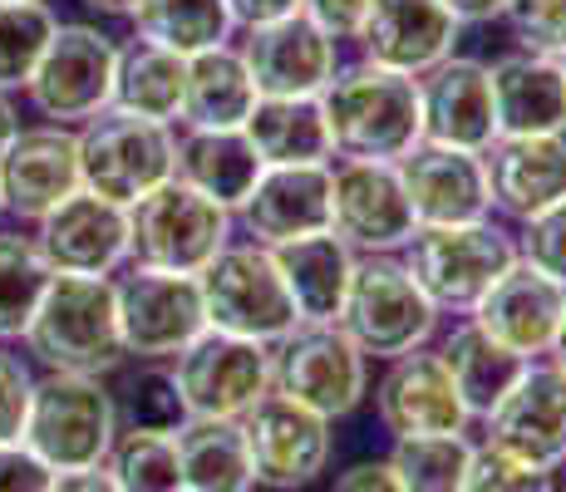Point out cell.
<instances>
[{"label": "cell", "instance_id": "1f68e13d", "mask_svg": "<svg viewBox=\"0 0 566 492\" xmlns=\"http://www.w3.org/2000/svg\"><path fill=\"white\" fill-rule=\"evenodd\" d=\"M182 70L188 60L172 50L154 45L144 35L118 40V64H114V104L124 114L154 118V124L178 128V108H182Z\"/></svg>", "mask_w": 566, "mask_h": 492}, {"label": "cell", "instance_id": "cb8c5ba5", "mask_svg": "<svg viewBox=\"0 0 566 492\" xmlns=\"http://www.w3.org/2000/svg\"><path fill=\"white\" fill-rule=\"evenodd\" d=\"M493 217L507 227L566 202V134H497L483 148Z\"/></svg>", "mask_w": 566, "mask_h": 492}, {"label": "cell", "instance_id": "7402d4cb", "mask_svg": "<svg viewBox=\"0 0 566 492\" xmlns=\"http://www.w3.org/2000/svg\"><path fill=\"white\" fill-rule=\"evenodd\" d=\"M237 237L256 247H286L301 237L331 232V163L311 168H261L256 188L232 212Z\"/></svg>", "mask_w": 566, "mask_h": 492}, {"label": "cell", "instance_id": "ab89813d", "mask_svg": "<svg viewBox=\"0 0 566 492\" xmlns=\"http://www.w3.org/2000/svg\"><path fill=\"white\" fill-rule=\"evenodd\" d=\"M503 25L513 50L566 60V0H507Z\"/></svg>", "mask_w": 566, "mask_h": 492}, {"label": "cell", "instance_id": "ba28073f", "mask_svg": "<svg viewBox=\"0 0 566 492\" xmlns=\"http://www.w3.org/2000/svg\"><path fill=\"white\" fill-rule=\"evenodd\" d=\"M118 40L94 20H60L20 98L45 124L80 128L114 104Z\"/></svg>", "mask_w": 566, "mask_h": 492}, {"label": "cell", "instance_id": "74e56055", "mask_svg": "<svg viewBox=\"0 0 566 492\" xmlns=\"http://www.w3.org/2000/svg\"><path fill=\"white\" fill-rule=\"evenodd\" d=\"M54 25H60V15L50 0H0V90H25Z\"/></svg>", "mask_w": 566, "mask_h": 492}, {"label": "cell", "instance_id": "f1b7e54d", "mask_svg": "<svg viewBox=\"0 0 566 492\" xmlns=\"http://www.w3.org/2000/svg\"><path fill=\"white\" fill-rule=\"evenodd\" d=\"M433 349H439L443 369H449L453 385H459L473 423L503 399L507 385H513V379L522 375V365H527V359L513 355L507 345H497L473 315H453L449 325H439Z\"/></svg>", "mask_w": 566, "mask_h": 492}, {"label": "cell", "instance_id": "60d3db41", "mask_svg": "<svg viewBox=\"0 0 566 492\" xmlns=\"http://www.w3.org/2000/svg\"><path fill=\"white\" fill-rule=\"evenodd\" d=\"M459 492H557V473H552V468H532V463H522V458L478 439L473 463H468V478Z\"/></svg>", "mask_w": 566, "mask_h": 492}, {"label": "cell", "instance_id": "9a60e30c", "mask_svg": "<svg viewBox=\"0 0 566 492\" xmlns=\"http://www.w3.org/2000/svg\"><path fill=\"white\" fill-rule=\"evenodd\" d=\"M375 419L389 439H419V433H468L473 414H468L459 385L443 369L439 349L419 345L409 355L385 359L375 389Z\"/></svg>", "mask_w": 566, "mask_h": 492}, {"label": "cell", "instance_id": "ee69618b", "mask_svg": "<svg viewBox=\"0 0 566 492\" xmlns=\"http://www.w3.org/2000/svg\"><path fill=\"white\" fill-rule=\"evenodd\" d=\"M54 468L40 463L25 443H0V492H50Z\"/></svg>", "mask_w": 566, "mask_h": 492}, {"label": "cell", "instance_id": "681fc988", "mask_svg": "<svg viewBox=\"0 0 566 492\" xmlns=\"http://www.w3.org/2000/svg\"><path fill=\"white\" fill-rule=\"evenodd\" d=\"M50 492H118L104 468H80V473H54Z\"/></svg>", "mask_w": 566, "mask_h": 492}, {"label": "cell", "instance_id": "4316f807", "mask_svg": "<svg viewBox=\"0 0 566 492\" xmlns=\"http://www.w3.org/2000/svg\"><path fill=\"white\" fill-rule=\"evenodd\" d=\"M172 178L192 192L212 197L217 207L237 212L261 178V158L242 128H178L172 144Z\"/></svg>", "mask_w": 566, "mask_h": 492}, {"label": "cell", "instance_id": "5b68a950", "mask_svg": "<svg viewBox=\"0 0 566 492\" xmlns=\"http://www.w3.org/2000/svg\"><path fill=\"white\" fill-rule=\"evenodd\" d=\"M369 365L350 335L335 321H301L291 335L271 345V389L291 404L340 423L365 409L369 399Z\"/></svg>", "mask_w": 566, "mask_h": 492}, {"label": "cell", "instance_id": "f6af8a7d", "mask_svg": "<svg viewBox=\"0 0 566 492\" xmlns=\"http://www.w3.org/2000/svg\"><path fill=\"white\" fill-rule=\"evenodd\" d=\"M296 10L311 20V25H321L331 40L350 45V40L360 35V20H365L369 0H296Z\"/></svg>", "mask_w": 566, "mask_h": 492}, {"label": "cell", "instance_id": "ffe728a7", "mask_svg": "<svg viewBox=\"0 0 566 492\" xmlns=\"http://www.w3.org/2000/svg\"><path fill=\"white\" fill-rule=\"evenodd\" d=\"M395 168H399L409 212L419 227H459V222H483V217H493L483 153L423 144L419 138Z\"/></svg>", "mask_w": 566, "mask_h": 492}, {"label": "cell", "instance_id": "277c9868", "mask_svg": "<svg viewBox=\"0 0 566 492\" xmlns=\"http://www.w3.org/2000/svg\"><path fill=\"white\" fill-rule=\"evenodd\" d=\"M409 276L433 301L439 315H473V305L493 291V281L517 261L513 227L503 217L459 227H413V237L399 251Z\"/></svg>", "mask_w": 566, "mask_h": 492}, {"label": "cell", "instance_id": "d590c367", "mask_svg": "<svg viewBox=\"0 0 566 492\" xmlns=\"http://www.w3.org/2000/svg\"><path fill=\"white\" fill-rule=\"evenodd\" d=\"M468 433H419V439H389V468L405 492H459L473 463Z\"/></svg>", "mask_w": 566, "mask_h": 492}, {"label": "cell", "instance_id": "f35d334b", "mask_svg": "<svg viewBox=\"0 0 566 492\" xmlns=\"http://www.w3.org/2000/svg\"><path fill=\"white\" fill-rule=\"evenodd\" d=\"M104 473L114 478L118 492H182L178 443L168 433L118 429V439L104 458Z\"/></svg>", "mask_w": 566, "mask_h": 492}, {"label": "cell", "instance_id": "7dc6e473", "mask_svg": "<svg viewBox=\"0 0 566 492\" xmlns=\"http://www.w3.org/2000/svg\"><path fill=\"white\" fill-rule=\"evenodd\" d=\"M227 10H232L237 30H252V25H266V20L291 15L296 0H227Z\"/></svg>", "mask_w": 566, "mask_h": 492}, {"label": "cell", "instance_id": "6da1fadb", "mask_svg": "<svg viewBox=\"0 0 566 492\" xmlns=\"http://www.w3.org/2000/svg\"><path fill=\"white\" fill-rule=\"evenodd\" d=\"M20 349L35 369L64 375H118L128 365L114 311V276H50Z\"/></svg>", "mask_w": 566, "mask_h": 492}, {"label": "cell", "instance_id": "4fadbf2b", "mask_svg": "<svg viewBox=\"0 0 566 492\" xmlns=\"http://www.w3.org/2000/svg\"><path fill=\"white\" fill-rule=\"evenodd\" d=\"M413 212L395 163L335 158L331 163V232L355 257H395L413 237Z\"/></svg>", "mask_w": 566, "mask_h": 492}, {"label": "cell", "instance_id": "83f0119b", "mask_svg": "<svg viewBox=\"0 0 566 492\" xmlns=\"http://www.w3.org/2000/svg\"><path fill=\"white\" fill-rule=\"evenodd\" d=\"M256 84L247 74L242 50L232 45H212L202 54H188L182 70V108H178V128H242L256 108Z\"/></svg>", "mask_w": 566, "mask_h": 492}, {"label": "cell", "instance_id": "11a10c76", "mask_svg": "<svg viewBox=\"0 0 566 492\" xmlns=\"http://www.w3.org/2000/svg\"><path fill=\"white\" fill-rule=\"evenodd\" d=\"M562 74H566V60H562Z\"/></svg>", "mask_w": 566, "mask_h": 492}, {"label": "cell", "instance_id": "4dcf8cb0", "mask_svg": "<svg viewBox=\"0 0 566 492\" xmlns=\"http://www.w3.org/2000/svg\"><path fill=\"white\" fill-rule=\"evenodd\" d=\"M247 144L256 148L261 168H311L335 163L331 124L321 98H256L252 118L242 124Z\"/></svg>", "mask_w": 566, "mask_h": 492}, {"label": "cell", "instance_id": "d4e9b609", "mask_svg": "<svg viewBox=\"0 0 566 492\" xmlns=\"http://www.w3.org/2000/svg\"><path fill=\"white\" fill-rule=\"evenodd\" d=\"M562 305H566V291L557 281L537 276L532 266L513 261V266L493 281V291L473 305V321L483 325L497 345L513 349V355L547 359V345L562 321Z\"/></svg>", "mask_w": 566, "mask_h": 492}, {"label": "cell", "instance_id": "3957f363", "mask_svg": "<svg viewBox=\"0 0 566 492\" xmlns=\"http://www.w3.org/2000/svg\"><path fill=\"white\" fill-rule=\"evenodd\" d=\"M114 439H118V399L108 389V379L35 369V394H30L20 443L40 463H50L54 473L104 468Z\"/></svg>", "mask_w": 566, "mask_h": 492}, {"label": "cell", "instance_id": "816d5d0a", "mask_svg": "<svg viewBox=\"0 0 566 492\" xmlns=\"http://www.w3.org/2000/svg\"><path fill=\"white\" fill-rule=\"evenodd\" d=\"M80 6L99 20H128L138 10V0H80Z\"/></svg>", "mask_w": 566, "mask_h": 492}, {"label": "cell", "instance_id": "e575fe53", "mask_svg": "<svg viewBox=\"0 0 566 492\" xmlns=\"http://www.w3.org/2000/svg\"><path fill=\"white\" fill-rule=\"evenodd\" d=\"M54 271L40 257L30 227H0V345H15L35 315Z\"/></svg>", "mask_w": 566, "mask_h": 492}, {"label": "cell", "instance_id": "db71d44e", "mask_svg": "<svg viewBox=\"0 0 566 492\" xmlns=\"http://www.w3.org/2000/svg\"><path fill=\"white\" fill-rule=\"evenodd\" d=\"M557 492H566V483H557Z\"/></svg>", "mask_w": 566, "mask_h": 492}, {"label": "cell", "instance_id": "f907efd6", "mask_svg": "<svg viewBox=\"0 0 566 492\" xmlns=\"http://www.w3.org/2000/svg\"><path fill=\"white\" fill-rule=\"evenodd\" d=\"M20 124H25V118H20V98L10 90H0V153L10 148V138L20 134Z\"/></svg>", "mask_w": 566, "mask_h": 492}, {"label": "cell", "instance_id": "f546056e", "mask_svg": "<svg viewBox=\"0 0 566 492\" xmlns=\"http://www.w3.org/2000/svg\"><path fill=\"white\" fill-rule=\"evenodd\" d=\"M281 271V286H286L291 305H296V321H340L345 286H350L355 271V251L340 242L335 232H315L301 242L271 247Z\"/></svg>", "mask_w": 566, "mask_h": 492}, {"label": "cell", "instance_id": "44dd1931", "mask_svg": "<svg viewBox=\"0 0 566 492\" xmlns=\"http://www.w3.org/2000/svg\"><path fill=\"white\" fill-rule=\"evenodd\" d=\"M459 40H463V25L439 0H369L360 35L350 45L360 50V60L379 64V70L419 80L439 60L459 54Z\"/></svg>", "mask_w": 566, "mask_h": 492}, {"label": "cell", "instance_id": "ac0fdd59", "mask_svg": "<svg viewBox=\"0 0 566 492\" xmlns=\"http://www.w3.org/2000/svg\"><path fill=\"white\" fill-rule=\"evenodd\" d=\"M80 188V134L45 118L20 124V134L0 153V207L10 222L35 227Z\"/></svg>", "mask_w": 566, "mask_h": 492}, {"label": "cell", "instance_id": "7bdbcfd3", "mask_svg": "<svg viewBox=\"0 0 566 492\" xmlns=\"http://www.w3.org/2000/svg\"><path fill=\"white\" fill-rule=\"evenodd\" d=\"M35 394V365L15 345H0V443H20Z\"/></svg>", "mask_w": 566, "mask_h": 492}, {"label": "cell", "instance_id": "2e32d148", "mask_svg": "<svg viewBox=\"0 0 566 492\" xmlns=\"http://www.w3.org/2000/svg\"><path fill=\"white\" fill-rule=\"evenodd\" d=\"M237 50H242L247 74H252L261 98H321L345 60L340 40L311 25L301 10L266 20V25L237 30Z\"/></svg>", "mask_w": 566, "mask_h": 492}, {"label": "cell", "instance_id": "9f6ffc18", "mask_svg": "<svg viewBox=\"0 0 566 492\" xmlns=\"http://www.w3.org/2000/svg\"><path fill=\"white\" fill-rule=\"evenodd\" d=\"M0 217H6V207H0Z\"/></svg>", "mask_w": 566, "mask_h": 492}, {"label": "cell", "instance_id": "5bb4252c", "mask_svg": "<svg viewBox=\"0 0 566 492\" xmlns=\"http://www.w3.org/2000/svg\"><path fill=\"white\" fill-rule=\"evenodd\" d=\"M483 443L532 468H566V375L552 359H527L507 394L478 419Z\"/></svg>", "mask_w": 566, "mask_h": 492}, {"label": "cell", "instance_id": "30bf717a", "mask_svg": "<svg viewBox=\"0 0 566 492\" xmlns=\"http://www.w3.org/2000/svg\"><path fill=\"white\" fill-rule=\"evenodd\" d=\"M74 134H80L84 192L108 197L118 207H134L138 197H148L172 178V144H178L172 124H154V118L124 114V108H104Z\"/></svg>", "mask_w": 566, "mask_h": 492}, {"label": "cell", "instance_id": "484cf974", "mask_svg": "<svg viewBox=\"0 0 566 492\" xmlns=\"http://www.w3.org/2000/svg\"><path fill=\"white\" fill-rule=\"evenodd\" d=\"M488 90H493L497 134H566V74L562 60L513 50L488 60Z\"/></svg>", "mask_w": 566, "mask_h": 492}, {"label": "cell", "instance_id": "836d02e7", "mask_svg": "<svg viewBox=\"0 0 566 492\" xmlns=\"http://www.w3.org/2000/svg\"><path fill=\"white\" fill-rule=\"evenodd\" d=\"M128 25H134V35L154 40V45L182 54V60L237 40V20L227 10V0H138Z\"/></svg>", "mask_w": 566, "mask_h": 492}, {"label": "cell", "instance_id": "e0dca14e", "mask_svg": "<svg viewBox=\"0 0 566 492\" xmlns=\"http://www.w3.org/2000/svg\"><path fill=\"white\" fill-rule=\"evenodd\" d=\"M172 375L192 419H242L271 389V345L202 331L172 359Z\"/></svg>", "mask_w": 566, "mask_h": 492}, {"label": "cell", "instance_id": "8992f818", "mask_svg": "<svg viewBox=\"0 0 566 492\" xmlns=\"http://www.w3.org/2000/svg\"><path fill=\"white\" fill-rule=\"evenodd\" d=\"M340 325L369 359H395L409 355L419 345H433L443 315L433 311V301L419 291V281L409 276V266L395 257H355L350 286H345Z\"/></svg>", "mask_w": 566, "mask_h": 492}, {"label": "cell", "instance_id": "d6986e66", "mask_svg": "<svg viewBox=\"0 0 566 492\" xmlns=\"http://www.w3.org/2000/svg\"><path fill=\"white\" fill-rule=\"evenodd\" d=\"M30 237L54 276H114L128 266V207L84 188L40 217Z\"/></svg>", "mask_w": 566, "mask_h": 492}, {"label": "cell", "instance_id": "8fae6325", "mask_svg": "<svg viewBox=\"0 0 566 492\" xmlns=\"http://www.w3.org/2000/svg\"><path fill=\"white\" fill-rule=\"evenodd\" d=\"M114 311L128 359H178L207 331L198 276L138 261L114 271Z\"/></svg>", "mask_w": 566, "mask_h": 492}, {"label": "cell", "instance_id": "52a82bcc", "mask_svg": "<svg viewBox=\"0 0 566 492\" xmlns=\"http://www.w3.org/2000/svg\"><path fill=\"white\" fill-rule=\"evenodd\" d=\"M198 295L207 331L237 335V341L276 345L281 335L296 331V305H291L286 286H281L276 257L266 247L232 237L212 261L198 271Z\"/></svg>", "mask_w": 566, "mask_h": 492}, {"label": "cell", "instance_id": "c3c4849f", "mask_svg": "<svg viewBox=\"0 0 566 492\" xmlns=\"http://www.w3.org/2000/svg\"><path fill=\"white\" fill-rule=\"evenodd\" d=\"M443 10H449L453 20H459L463 30H478V25H493V20H503L507 0H439Z\"/></svg>", "mask_w": 566, "mask_h": 492}, {"label": "cell", "instance_id": "9c48e42d", "mask_svg": "<svg viewBox=\"0 0 566 492\" xmlns=\"http://www.w3.org/2000/svg\"><path fill=\"white\" fill-rule=\"evenodd\" d=\"M232 237V212L178 178H168L163 188L128 207V261H138V266L198 276Z\"/></svg>", "mask_w": 566, "mask_h": 492}, {"label": "cell", "instance_id": "7a4b0ae2", "mask_svg": "<svg viewBox=\"0 0 566 492\" xmlns=\"http://www.w3.org/2000/svg\"><path fill=\"white\" fill-rule=\"evenodd\" d=\"M325 124H331L335 158L399 163L419 144V84L409 74L379 70L369 60H340L335 80L321 94Z\"/></svg>", "mask_w": 566, "mask_h": 492}, {"label": "cell", "instance_id": "bcb514c9", "mask_svg": "<svg viewBox=\"0 0 566 492\" xmlns=\"http://www.w3.org/2000/svg\"><path fill=\"white\" fill-rule=\"evenodd\" d=\"M331 492H405V488H399L389 458H355L350 468H340V473H335Z\"/></svg>", "mask_w": 566, "mask_h": 492}, {"label": "cell", "instance_id": "8d00e7d4", "mask_svg": "<svg viewBox=\"0 0 566 492\" xmlns=\"http://www.w3.org/2000/svg\"><path fill=\"white\" fill-rule=\"evenodd\" d=\"M118 399V429L134 433H178L192 419L188 404H182L178 375H172V359H138V369L114 389Z\"/></svg>", "mask_w": 566, "mask_h": 492}, {"label": "cell", "instance_id": "f5cc1de1", "mask_svg": "<svg viewBox=\"0 0 566 492\" xmlns=\"http://www.w3.org/2000/svg\"><path fill=\"white\" fill-rule=\"evenodd\" d=\"M547 359L566 375V305H562V321H557V335H552V345H547Z\"/></svg>", "mask_w": 566, "mask_h": 492}, {"label": "cell", "instance_id": "d6a6232c", "mask_svg": "<svg viewBox=\"0 0 566 492\" xmlns=\"http://www.w3.org/2000/svg\"><path fill=\"white\" fill-rule=\"evenodd\" d=\"M172 443L182 492H256L242 419H188Z\"/></svg>", "mask_w": 566, "mask_h": 492}, {"label": "cell", "instance_id": "7c38bea8", "mask_svg": "<svg viewBox=\"0 0 566 492\" xmlns=\"http://www.w3.org/2000/svg\"><path fill=\"white\" fill-rule=\"evenodd\" d=\"M252 483L261 492H306L325 478L335 458V423L291 404L286 394L266 389L242 414Z\"/></svg>", "mask_w": 566, "mask_h": 492}, {"label": "cell", "instance_id": "b9f144b4", "mask_svg": "<svg viewBox=\"0 0 566 492\" xmlns=\"http://www.w3.org/2000/svg\"><path fill=\"white\" fill-rule=\"evenodd\" d=\"M513 242H517V261L532 266L537 276L557 281L566 291V202L547 207V212L527 217V222L513 227Z\"/></svg>", "mask_w": 566, "mask_h": 492}, {"label": "cell", "instance_id": "603a6c76", "mask_svg": "<svg viewBox=\"0 0 566 492\" xmlns=\"http://www.w3.org/2000/svg\"><path fill=\"white\" fill-rule=\"evenodd\" d=\"M419 134L423 144H449L483 153L497 138L493 90H488V60L478 54H449L419 80Z\"/></svg>", "mask_w": 566, "mask_h": 492}]
</instances>
